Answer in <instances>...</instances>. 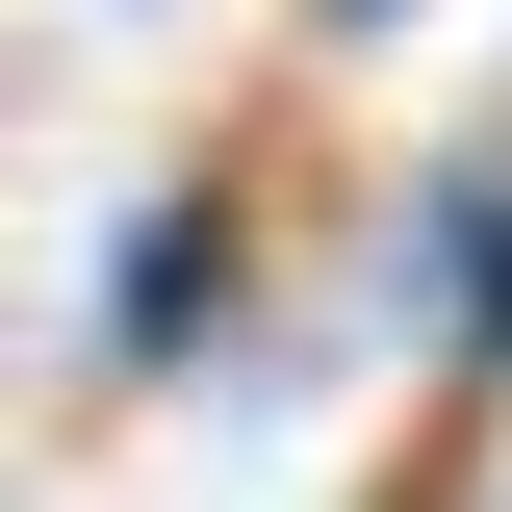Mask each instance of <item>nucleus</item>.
Wrapping results in <instances>:
<instances>
[{
    "instance_id": "nucleus-1",
    "label": "nucleus",
    "mask_w": 512,
    "mask_h": 512,
    "mask_svg": "<svg viewBox=\"0 0 512 512\" xmlns=\"http://www.w3.org/2000/svg\"><path fill=\"white\" fill-rule=\"evenodd\" d=\"M231 282H256V205H231V180H154V205L103 231V384H180L205 333H231Z\"/></svg>"
},
{
    "instance_id": "nucleus-2",
    "label": "nucleus",
    "mask_w": 512,
    "mask_h": 512,
    "mask_svg": "<svg viewBox=\"0 0 512 512\" xmlns=\"http://www.w3.org/2000/svg\"><path fill=\"white\" fill-rule=\"evenodd\" d=\"M410 282H436L461 384H512V180H436V231H410Z\"/></svg>"
},
{
    "instance_id": "nucleus-3",
    "label": "nucleus",
    "mask_w": 512,
    "mask_h": 512,
    "mask_svg": "<svg viewBox=\"0 0 512 512\" xmlns=\"http://www.w3.org/2000/svg\"><path fill=\"white\" fill-rule=\"evenodd\" d=\"M333 26H410V0H333Z\"/></svg>"
}]
</instances>
